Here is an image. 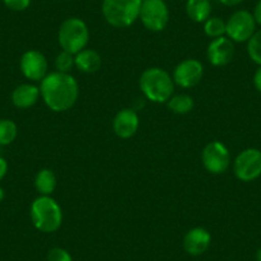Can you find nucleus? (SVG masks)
Here are the masks:
<instances>
[{"instance_id": "nucleus-1", "label": "nucleus", "mask_w": 261, "mask_h": 261, "mask_svg": "<svg viewBox=\"0 0 261 261\" xmlns=\"http://www.w3.org/2000/svg\"><path fill=\"white\" fill-rule=\"evenodd\" d=\"M40 95L45 105L55 113H63L74 107L80 96L77 80L69 73L51 72L40 81Z\"/></svg>"}, {"instance_id": "nucleus-2", "label": "nucleus", "mask_w": 261, "mask_h": 261, "mask_svg": "<svg viewBox=\"0 0 261 261\" xmlns=\"http://www.w3.org/2000/svg\"><path fill=\"white\" fill-rule=\"evenodd\" d=\"M140 89L144 96L151 102H167L174 92L173 77L165 69L151 67L142 72L140 76Z\"/></svg>"}, {"instance_id": "nucleus-3", "label": "nucleus", "mask_w": 261, "mask_h": 261, "mask_svg": "<svg viewBox=\"0 0 261 261\" xmlns=\"http://www.w3.org/2000/svg\"><path fill=\"white\" fill-rule=\"evenodd\" d=\"M34 227L42 233H54L62 227L63 212L51 196H39L30 209Z\"/></svg>"}, {"instance_id": "nucleus-4", "label": "nucleus", "mask_w": 261, "mask_h": 261, "mask_svg": "<svg viewBox=\"0 0 261 261\" xmlns=\"http://www.w3.org/2000/svg\"><path fill=\"white\" fill-rule=\"evenodd\" d=\"M142 0H102L105 21L115 29H127L139 19Z\"/></svg>"}, {"instance_id": "nucleus-5", "label": "nucleus", "mask_w": 261, "mask_h": 261, "mask_svg": "<svg viewBox=\"0 0 261 261\" xmlns=\"http://www.w3.org/2000/svg\"><path fill=\"white\" fill-rule=\"evenodd\" d=\"M90 41V31L86 22L77 17L67 18L59 27L58 42L64 51L76 55L86 49Z\"/></svg>"}, {"instance_id": "nucleus-6", "label": "nucleus", "mask_w": 261, "mask_h": 261, "mask_svg": "<svg viewBox=\"0 0 261 261\" xmlns=\"http://www.w3.org/2000/svg\"><path fill=\"white\" fill-rule=\"evenodd\" d=\"M233 172L241 182H252L261 175V150L248 147L242 150L233 162Z\"/></svg>"}, {"instance_id": "nucleus-7", "label": "nucleus", "mask_w": 261, "mask_h": 261, "mask_svg": "<svg viewBox=\"0 0 261 261\" xmlns=\"http://www.w3.org/2000/svg\"><path fill=\"white\" fill-rule=\"evenodd\" d=\"M139 18L145 29L160 32L169 23V9L164 0H142Z\"/></svg>"}, {"instance_id": "nucleus-8", "label": "nucleus", "mask_w": 261, "mask_h": 261, "mask_svg": "<svg viewBox=\"0 0 261 261\" xmlns=\"http://www.w3.org/2000/svg\"><path fill=\"white\" fill-rule=\"evenodd\" d=\"M256 32V22L248 11H237L225 22V35L233 42H247Z\"/></svg>"}, {"instance_id": "nucleus-9", "label": "nucleus", "mask_w": 261, "mask_h": 261, "mask_svg": "<svg viewBox=\"0 0 261 261\" xmlns=\"http://www.w3.org/2000/svg\"><path fill=\"white\" fill-rule=\"evenodd\" d=\"M201 160L207 172L212 174H223L230 165V152L220 141H212L202 150Z\"/></svg>"}, {"instance_id": "nucleus-10", "label": "nucleus", "mask_w": 261, "mask_h": 261, "mask_svg": "<svg viewBox=\"0 0 261 261\" xmlns=\"http://www.w3.org/2000/svg\"><path fill=\"white\" fill-rule=\"evenodd\" d=\"M202 76H204L202 63L199 59L188 58L175 65L172 77L177 86L182 89H191L200 84Z\"/></svg>"}, {"instance_id": "nucleus-11", "label": "nucleus", "mask_w": 261, "mask_h": 261, "mask_svg": "<svg viewBox=\"0 0 261 261\" xmlns=\"http://www.w3.org/2000/svg\"><path fill=\"white\" fill-rule=\"evenodd\" d=\"M19 68L22 74L30 81H41L47 74L49 64L47 59L39 50H27L19 60Z\"/></svg>"}, {"instance_id": "nucleus-12", "label": "nucleus", "mask_w": 261, "mask_h": 261, "mask_svg": "<svg viewBox=\"0 0 261 261\" xmlns=\"http://www.w3.org/2000/svg\"><path fill=\"white\" fill-rule=\"evenodd\" d=\"M236 54L234 42L227 36L213 39L207 45L206 57L210 64L214 67H224L229 64Z\"/></svg>"}, {"instance_id": "nucleus-13", "label": "nucleus", "mask_w": 261, "mask_h": 261, "mask_svg": "<svg viewBox=\"0 0 261 261\" xmlns=\"http://www.w3.org/2000/svg\"><path fill=\"white\" fill-rule=\"evenodd\" d=\"M140 127L139 114L134 109L124 108L115 114L113 119V130L119 139L127 140L134 137Z\"/></svg>"}, {"instance_id": "nucleus-14", "label": "nucleus", "mask_w": 261, "mask_h": 261, "mask_svg": "<svg viewBox=\"0 0 261 261\" xmlns=\"http://www.w3.org/2000/svg\"><path fill=\"white\" fill-rule=\"evenodd\" d=\"M212 234L202 227H195L188 230L183 237V248L191 256H200L209 248Z\"/></svg>"}, {"instance_id": "nucleus-15", "label": "nucleus", "mask_w": 261, "mask_h": 261, "mask_svg": "<svg viewBox=\"0 0 261 261\" xmlns=\"http://www.w3.org/2000/svg\"><path fill=\"white\" fill-rule=\"evenodd\" d=\"M40 96V89L36 85L22 84L12 92V102L18 109H29L36 104Z\"/></svg>"}, {"instance_id": "nucleus-16", "label": "nucleus", "mask_w": 261, "mask_h": 261, "mask_svg": "<svg viewBox=\"0 0 261 261\" xmlns=\"http://www.w3.org/2000/svg\"><path fill=\"white\" fill-rule=\"evenodd\" d=\"M101 55L94 49H84L74 55V65L82 73H95L101 68Z\"/></svg>"}, {"instance_id": "nucleus-17", "label": "nucleus", "mask_w": 261, "mask_h": 261, "mask_svg": "<svg viewBox=\"0 0 261 261\" xmlns=\"http://www.w3.org/2000/svg\"><path fill=\"white\" fill-rule=\"evenodd\" d=\"M186 13L191 21L204 23L212 17V3L210 0H187Z\"/></svg>"}, {"instance_id": "nucleus-18", "label": "nucleus", "mask_w": 261, "mask_h": 261, "mask_svg": "<svg viewBox=\"0 0 261 261\" xmlns=\"http://www.w3.org/2000/svg\"><path fill=\"white\" fill-rule=\"evenodd\" d=\"M34 185L37 192L40 193V196H51V193L54 192L58 185L57 175L51 169L44 168V169L39 170L36 173Z\"/></svg>"}, {"instance_id": "nucleus-19", "label": "nucleus", "mask_w": 261, "mask_h": 261, "mask_svg": "<svg viewBox=\"0 0 261 261\" xmlns=\"http://www.w3.org/2000/svg\"><path fill=\"white\" fill-rule=\"evenodd\" d=\"M168 108H169L170 112H173L174 114L185 115L188 114L191 110L195 107V102H193L192 96L187 94H178L173 95L169 100L167 101Z\"/></svg>"}, {"instance_id": "nucleus-20", "label": "nucleus", "mask_w": 261, "mask_h": 261, "mask_svg": "<svg viewBox=\"0 0 261 261\" xmlns=\"http://www.w3.org/2000/svg\"><path fill=\"white\" fill-rule=\"evenodd\" d=\"M18 135V127L11 119H0V146H8Z\"/></svg>"}, {"instance_id": "nucleus-21", "label": "nucleus", "mask_w": 261, "mask_h": 261, "mask_svg": "<svg viewBox=\"0 0 261 261\" xmlns=\"http://www.w3.org/2000/svg\"><path fill=\"white\" fill-rule=\"evenodd\" d=\"M204 32L212 39H218L225 35V21L220 17H210L204 22Z\"/></svg>"}, {"instance_id": "nucleus-22", "label": "nucleus", "mask_w": 261, "mask_h": 261, "mask_svg": "<svg viewBox=\"0 0 261 261\" xmlns=\"http://www.w3.org/2000/svg\"><path fill=\"white\" fill-rule=\"evenodd\" d=\"M54 65L57 72H60V73H69V72L76 67V65H74V55L71 54V53L62 50V51L55 57Z\"/></svg>"}, {"instance_id": "nucleus-23", "label": "nucleus", "mask_w": 261, "mask_h": 261, "mask_svg": "<svg viewBox=\"0 0 261 261\" xmlns=\"http://www.w3.org/2000/svg\"><path fill=\"white\" fill-rule=\"evenodd\" d=\"M247 54L258 67L261 65V30L256 31L247 41Z\"/></svg>"}, {"instance_id": "nucleus-24", "label": "nucleus", "mask_w": 261, "mask_h": 261, "mask_svg": "<svg viewBox=\"0 0 261 261\" xmlns=\"http://www.w3.org/2000/svg\"><path fill=\"white\" fill-rule=\"evenodd\" d=\"M47 261H73L72 255L62 247H53L50 248L46 256Z\"/></svg>"}, {"instance_id": "nucleus-25", "label": "nucleus", "mask_w": 261, "mask_h": 261, "mask_svg": "<svg viewBox=\"0 0 261 261\" xmlns=\"http://www.w3.org/2000/svg\"><path fill=\"white\" fill-rule=\"evenodd\" d=\"M4 6L14 12H23L31 6V0H3Z\"/></svg>"}, {"instance_id": "nucleus-26", "label": "nucleus", "mask_w": 261, "mask_h": 261, "mask_svg": "<svg viewBox=\"0 0 261 261\" xmlns=\"http://www.w3.org/2000/svg\"><path fill=\"white\" fill-rule=\"evenodd\" d=\"M253 86L261 94V65L256 69L255 74H253Z\"/></svg>"}, {"instance_id": "nucleus-27", "label": "nucleus", "mask_w": 261, "mask_h": 261, "mask_svg": "<svg viewBox=\"0 0 261 261\" xmlns=\"http://www.w3.org/2000/svg\"><path fill=\"white\" fill-rule=\"evenodd\" d=\"M252 16H253V18H255L256 24L261 26V0H258L257 4L255 6V9H253Z\"/></svg>"}, {"instance_id": "nucleus-28", "label": "nucleus", "mask_w": 261, "mask_h": 261, "mask_svg": "<svg viewBox=\"0 0 261 261\" xmlns=\"http://www.w3.org/2000/svg\"><path fill=\"white\" fill-rule=\"evenodd\" d=\"M8 173V162L3 156H0V180L3 179Z\"/></svg>"}, {"instance_id": "nucleus-29", "label": "nucleus", "mask_w": 261, "mask_h": 261, "mask_svg": "<svg viewBox=\"0 0 261 261\" xmlns=\"http://www.w3.org/2000/svg\"><path fill=\"white\" fill-rule=\"evenodd\" d=\"M219 2L223 4V6L234 7V6H238V4L242 3L243 0H219Z\"/></svg>"}, {"instance_id": "nucleus-30", "label": "nucleus", "mask_w": 261, "mask_h": 261, "mask_svg": "<svg viewBox=\"0 0 261 261\" xmlns=\"http://www.w3.org/2000/svg\"><path fill=\"white\" fill-rule=\"evenodd\" d=\"M4 197H6V193H4V190L2 187H0V204L3 202Z\"/></svg>"}, {"instance_id": "nucleus-31", "label": "nucleus", "mask_w": 261, "mask_h": 261, "mask_svg": "<svg viewBox=\"0 0 261 261\" xmlns=\"http://www.w3.org/2000/svg\"><path fill=\"white\" fill-rule=\"evenodd\" d=\"M256 261H261V247L256 252Z\"/></svg>"}]
</instances>
